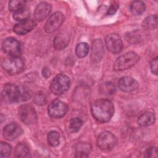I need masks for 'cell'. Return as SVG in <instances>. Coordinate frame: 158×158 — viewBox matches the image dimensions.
<instances>
[{
    "label": "cell",
    "instance_id": "f546056e",
    "mask_svg": "<svg viewBox=\"0 0 158 158\" xmlns=\"http://www.w3.org/2000/svg\"><path fill=\"white\" fill-rule=\"evenodd\" d=\"M0 149H1V157H8L12 151L11 146L4 142L1 143L0 146Z\"/></svg>",
    "mask_w": 158,
    "mask_h": 158
},
{
    "label": "cell",
    "instance_id": "7c38bea8",
    "mask_svg": "<svg viewBox=\"0 0 158 158\" xmlns=\"http://www.w3.org/2000/svg\"><path fill=\"white\" fill-rule=\"evenodd\" d=\"M22 132L23 130L18 123L12 122L4 127L2 131V134L6 139L13 140L19 136Z\"/></svg>",
    "mask_w": 158,
    "mask_h": 158
},
{
    "label": "cell",
    "instance_id": "ba28073f",
    "mask_svg": "<svg viewBox=\"0 0 158 158\" xmlns=\"http://www.w3.org/2000/svg\"><path fill=\"white\" fill-rule=\"evenodd\" d=\"M68 110L65 103L59 99L53 101L48 107L49 116L52 118H59L64 117Z\"/></svg>",
    "mask_w": 158,
    "mask_h": 158
},
{
    "label": "cell",
    "instance_id": "d6a6232c",
    "mask_svg": "<svg viewBox=\"0 0 158 158\" xmlns=\"http://www.w3.org/2000/svg\"><path fill=\"white\" fill-rule=\"evenodd\" d=\"M150 68L153 74H157V57H155L152 59L150 63Z\"/></svg>",
    "mask_w": 158,
    "mask_h": 158
},
{
    "label": "cell",
    "instance_id": "83f0119b",
    "mask_svg": "<svg viewBox=\"0 0 158 158\" xmlns=\"http://www.w3.org/2000/svg\"><path fill=\"white\" fill-rule=\"evenodd\" d=\"M100 90L105 94H112L115 91V86L111 82H106L101 85Z\"/></svg>",
    "mask_w": 158,
    "mask_h": 158
},
{
    "label": "cell",
    "instance_id": "3957f363",
    "mask_svg": "<svg viewBox=\"0 0 158 158\" xmlns=\"http://www.w3.org/2000/svg\"><path fill=\"white\" fill-rule=\"evenodd\" d=\"M139 59L138 55L135 52L130 51L118 57L114 64V70L121 71L133 66Z\"/></svg>",
    "mask_w": 158,
    "mask_h": 158
},
{
    "label": "cell",
    "instance_id": "f1b7e54d",
    "mask_svg": "<svg viewBox=\"0 0 158 158\" xmlns=\"http://www.w3.org/2000/svg\"><path fill=\"white\" fill-rule=\"evenodd\" d=\"M33 101L37 105L42 106L46 103L47 98L44 93L41 91H38L35 94Z\"/></svg>",
    "mask_w": 158,
    "mask_h": 158
},
{
    "label": "cell",
    "instance_id": "ac0fdd59",
    "mask_svg": "<svg viewBox=\"0 0 158 158\" xmlns=\"http://www.w3.org/2000/svg\"><path fill=\"white\" fill-rule=\"evenodd\" d=\"M155 121V116L151 112H145L138 118V123L141 127H148Z\"/></svg>",
    "mask_w": 158,
    "mask_h": 158
},
{
    "label": "cell",
    "instance_id": "d6986e66",
    "mask_svg": "<svg viewBox=\"0 0 158 158\" xmlns=\"http://www.w3.org/2000/svg\"><path fill=\"white\" fill-rule=\"evenodd\" d=\"M69 38L64 35H59L54 39V47L57 50L64 49L69 44Z\"/></svg>",
    "mask_w": 158,
    "mask_h": 158
},
{
    "label": "cell",
    "instance_id": "4fadbf2b",
    "mask_svg": "<svg viewBox=\"0 0 158 158\" xmlns=\"http://www.w3.org/2000/svg\"><path fill=\"white\" fill-rule=\"evenodd\" d=\"M104 44L101 39H96L93 42L91 59L93 62H99L102 59L104 52Z\"/></svg>",
    "mask_w": 158,
    "mask_h": 158
},
{
    "label": "cell",
    "instance_id": "44dd1931",
    "mask_svg": "<svg viewBox=\"0 0 158 158\" xmlns=\"http://www.w3.org/2000/svg\"><path fill=\"white\" fill-rule=\"evenodd\" d=\"M143 27L146 30L156 28L157 27V15L155 14L148 16L143 22Z\"/></svg>",
    "mask_w": 158,
    "mask_h": 158
},
{
    "label": "cell",
    "instance_id": "5bb4252c",
    "mask_svg": "<svg viewBox=\"0 0 158 158\" xmlns=\"http://www.w3.org/2000/svg\"><path fill=\"white\" fill-rule=\"evenodd\" d=\"M36 25L35 21L27 19L17 23L14 27V31L19 35H23L31 31Z\"/></svg>",
    "mask_w": 158,
    "mask_h": 158
},
{
    "label": "cell",
    "instance_id": "e0dca14e",
    "mask_svg": "<svg viewBox=\"0 0 158 158\" xmlns=\"http://www.w3.org/2000/svg\"><path fill=\"white\" fill-rule=\"evenodd\" d=\"M91 150V146L89 143L80 142L73 147L74 155L77 157H87Z\"/></svg>",
    "mask_w": 158,
    "mask_h": 158
},
{
    "label": "cell",
    "instance_id": "8992f818",
    "mask_svg": "<svg viewBox=\"0 0 158 158\" xmlns=\"http://www.w3.org/2000/svg\"><path fill=\"white\" fill-rule=\"evenodd\" d=\"M117 143V138L109 131H106L101 133L97 138V144L102 150H110L116 146Z\"/></svg>",
    "mask_w": 158,
    "mask_h": 158
},
{
    "label": "cell",
    "instance_id": "5b68a950",
    "mask_svg": "<svg viewBox=\"0 0 158 158\" xmlns=\"http://www.w3.org/2000/svg\"><path fill=\"white\" fill-rule=\"evenodd\" d=\"M70 86L69 78L64 74L56 75L52 80L50 89L51 91L57 95H60L67 91Z\"/></svg>",
    "mask_w": 158,
    "mask_h": 158
},
{
    "label": "cell",
    "instance_id": "4316f807",
    "mask_svg": "<svg viewBox=\"0 0 158 158\" xmlns=\"http://www.w3.org/2000/svg\"><path fill=\"white\" fill-rule=\"evenodd\" d=\"M25 2L22 0H13L9 3V9L12 12H16L24 7Z\"/></svg>",
    "mask_w": 158,
    "mask_h": 158
},
{
    "label": "cell",
    "instance_id": "d4e9b609",
    "mask_svg": "<svg viewBox=\"0 0 158 158\" xmlns=\"http://www.w3.org/2000/svg\"><path fill=\"white\" fill-rule=\"evenodd\" d=\"M48 141L52 147L57 146L60 143V135L56 131H51L48 135Z\"/></svg>",
    "mask_w": 158,
    "mask_h": 158
},
{
    "label": "cell",
    "instance_id": "30bf717a",
    "mask_svg": "<svg viewBox=\"0 0 158 158\" xmlns=\"http://www.w3.org/2000/svg\"><path fill=\"white\" fill-rule=\"evenodd\" d=\"M107 49L112 53H119L122 48L123 44L120 36L116 33H109L105 38Z\"/></svg>",
    "mask_w": 158,
    "mask_h": 158
},
{
    "label": "cell",
    "instance_id": "4dcf8cb0",
    "mask_svg": "<svg viewBox=\"0 0 158 158\" xmlns=\"http://www.w3.org/2000/svg\"><path fill=\"white\" fill-rule=\"evenodd\" d=\"M158 156V152H157V148L156 147H151L148 149L145 153H144V157H157Z\"/></svg>",
    "mask_w": 158,
    "mask_h": 158
},
{
    "label": "cell",
    "instance_id": "9a60e30c",
    "mask_svg": "<svg viewBox=\"0 0 158 158\" xmlns=\"http://www.w3.org/2000/svg\"><path fill=\"white\" fill-rule=\"evenodd\" d=\"M119 88L124 92H131L136 90L138 87V83L130 77H123L118 81Z\"/></svg>",
    "mask_w": 158,
    "mask_h": 158
},
{
    "label": "cell",
    "instance_id": "277c9868",
    "mask_svg": "<svg viewBox=\"0 0 158 158\" xmlns=\"http://www.w3.org/2000/svg\"><path fill=\"white\" fill-rule=\"evenodd\" d=\"M2 66L8 73L11 75L17 74L23 70L25 67V61L20 56H10L3 60Z\"/></svg>",
    "mask_w": 158,
    "mask_h": 158
},
{
    "label": "cell",
    "instance_id": "7402d4cb",
    "mask_svg": "<svg viewBox=\"0 0 158 158\" xmlns=\"http://www.w3.org/2000/svg\"><path fill=\"white\" fill-rule=\"evenodd\" d=\"M145 4L140 1H135L130 4V11L135 15L142 14L145 10Z\"/></svg>",
    "mask_w": 158,
    "mask_h": 158
},
{
    "label": "cell",
    "instance_id": "8fae6325",
    "mask_svg": "<svg viewBox=\"0 0 158 158\" xmlns=\"http://www.w3.org/2000/svg\"><path fill=\"white\" fill-rule=\"evenodd\" d=\"M64 20V15L61 12H56L49 18L44 25V30L47 33L56 31Z\"/></svg>",
    "mask_w": 158,
    "mask_h": 158
},
{
    "label": "cell",
    "instance_id": "ffe728a7",
    "mask_svg": "<svg viewBox=\"0 0 158 158\" xmlns=\"http://www.w3.org/2000/svg\"><path fill=\"white\" fill-rule=\"evenodd\" d=\"M14 155L17 157H28L30 156V150L28 147L23 143H19L14 151Z\"/></svg>",
    "mask_w": 158,
    "mask_h": 158
},
{
    "label": "cell",
    "instance_id": "2e32d148",
    "mask_svg": "<svg viewBox=\"0 0 158 158\" xmlns=\"http://www.w3.org/2000/svg\"><path fill=\"white\" fill-rule=\"evenodd\" d=\"M51 6L46 2H40L35 8L34 15L38 21L44 20L50 14Z\"/></svg>",
    "mask_w": 158,
    "mask_h": 158
},
{
    "label": "cell",
    "instance_id": "484cf974",
    "mask_svg": "<svg viewBox=\"0 0 158 158\" xmlns=\"http://www.w3.org/2000/svg\"><path fill=\"white\" fill-rule=\"evenodd\" d=\"M82 121L80 118L75 117L73 118L70 120L69 122V130L70 132L72 133H75L78 131L81 127L82 126Z\"/></svg>",
    "mask_w": 158,
    "mask_h": 158
},
{
    "label": "cell",
    "instance_id": "52a82bcc",
    "mask_svg": "<svg viewBox=\"0 0 158 158\" xmlns=\"http://www.w3.org/2000/svg\"><path fill=\"white\" fill-rule=\"evenodd\" d=\"M20 120L27 125H32L37 122V115L35 109L30 105L24 104L19 109Z\"/></svg>",
    "mask_w": 158,
    "mask_h": 158
},
{
    "label": "cell",
    "instance_id": "6da1fadb",
    "mask_svg": "<svg viewBox=\"0 0 158 158\" xmlns=\"http://www.w3.org/2000/svg\"><path fill=\"white\" fill-rule=\"evenodd\" d=\"M31 96L30 89L25 86H17L12 83H7L4 86L2 97L7 103L22 102L28 101Z\"/></svg>",
    "mask_w": 158,
    "mask_h": 158
},
{
    "label": "cell",
    "instance_id": "7a4b0ae2",
    "mask_svg": "<svg viewBox=\"0 0 158 158\" xmlns=\"http://www.w3.org/2000/svg\"><path fill=\"white\" fill-rule=\"evenodd\" d=\"M91 110L93 117L101 123L109 122L114 113L112 102L106 99H101L94 101L91 106Z\"/></svg>",
    "mask_w": 158,
    "mask_h": 158
},
{
    "label": "cell",
    "instance_id": "1f68e13d",
    "mask_svg": "<svg viewBox=\"0 0 158 158\" xmlns=\"http://www.w3.org/2000/svg\"><path fill=\"white\" fill-rule=\"evenodd\" d=\"M119 5L118 3L117 2H112L111 3V4L110 5L109 9H107V14L109 15H114L117 10V9H118Z\"/></svg>",
    "mask_w": 158,
    "mask_h": 158
},
{
    "label": "cell",
    "instance_id": "cb8c5ba5",
    "mask_svg": "<svg viewBox=\"0 0 158 158\" xmlns=\"http://www.w3.org/2000/svg\"><path fill=\"white\" fill-rule=\"evenodd\" d=\"M89 51V46L86 43H80L75 48V54L79 58L85 57Z\"/></svg>",
    "mask_w": 158,
    "mask_h": 158
},
{
    "label": "cell",
    "instance_id": "9c48e42d",
    "mask_svg": "<svg viewBox=\"0 0 158 158\" xmlns=\"http://www.w3.org/2000/svg\"><path fill=\"white\" fill-rule=\"evenodd\" d=\"M2 48L5 53L12 57H19L22 52L20 43L14 38H6L2 43Z\"/></svg>",
    "mask_w": 158,
    "mask_h": 158
},
{
    "label": "cell",
    "instance_id": "836d02e7",
    "mask_svg": "<svg viewBox=\"0 0 158 158\" xmlns=\"http://www.w3.org/2000/svg\"><path fill=\"white\" fill-rule=\"evenodd\" d=\"M42 74H43L44 77L48 78L51 75V71H50V70L49 69L48 67H45L42 70Z\"/></svg>",
    "mask_w": 158,
    "mask_h": 158
},
{
    "label": "cell",
    "instance_id": "603a6c76",
    "mask_svg": "<svg viewBox=\"0 0 158 158\" xmlns=\"http://www.w3.org/2000/svg\"><path fill=\"white\" fill-rule=\"evenodd\" d=\"M30 15V10L27 7H23L22 9L14 12L13 17L15 20L19 21H24L28 19Z\"/></svg>",
    "mask_w": 158,
    "mask_h": 158
}]
</instances>
